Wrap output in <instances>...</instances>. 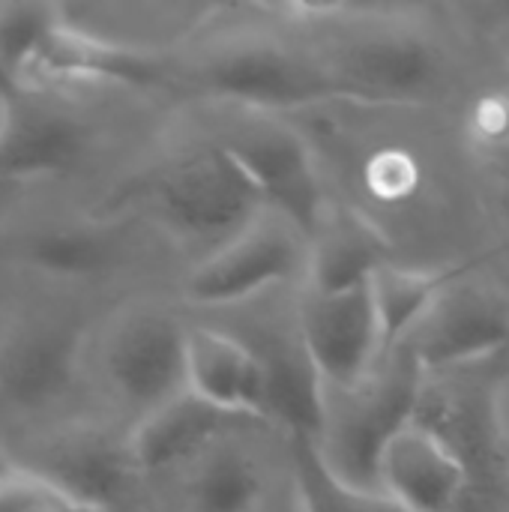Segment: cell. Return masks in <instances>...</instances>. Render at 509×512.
<instances>
[{"label":"cell","mask_w":509,"mask_h":512,"mask_svg":"<svg viewBox=\"0 0 509 512\" xmlns=\"http://www.w3.org/2000/svg\"><path fill=\"white\" fill-rule=\"evenodd\" d=\"M267 12L312 33L306 42L342 105L465 108L489 87H509L465 3H282Z\"/></svg>","instance_id":"1"},{"label":"cell","mask_w":509,"mask_h":512,"mask_svg":"<svg viewBox=\"0 0 509 512\" xmlns=\"http://www.w3.org/2000/svg\"><path fill=\"white\" fill-rule=\"evenodd\" d=\"M423 378L492 366L509 354V285L486 267L456 273L399 345Z\"/></svg>","instance_id":"5"},{"label":"cell","mask_w":509,"mask_h":512,"mask_svg":"<svg viewBox=\"0 0 509 512\" xmlns=\"http://www.w3.org/2000/svg\"><path fill=\"white\" fill-rule=\"evenodd\" d=\"M246 429H258V423L228 417L183 393L135 420L126 435V453L138 477H156L165 471L189 468L210 444Z\"/></svg>","instance_id":"16"},{"label":"cell","mask_w":509,"mask_h":512,"mask_svg":"<svg viewBox=\"0 0 509 512\" xmlns=\"http://www.w3.org/2000/svg\"><path fill=\"white\" fill-rule=\"evenodd\" d=\"M9 189H12V186L0 183V219H3V213H6V207H9Z\"/></svg>","instance_id":"27"},{"label":"cell","mask_w":509,"mask_h":512,"mask_svg":"<svg viewBox=\"0 0 509 512\" xmlns=\"http://www.w3.org/2000/svg\"><path fill=\"white\" fill-rule=\"evenodd\" d=\"M240 435L243 432L219 438L189 468H183L186 512L264 510L270 495V474L264 471V462L252 453V447Z\"/></svg>","instance_id":"18"},{"label":"cell","mask_w":509,"mask_h":512,"mask_svg":"<svg viewBox=\"0 0 509 512\" xmlns=\"http://www.w3.org/2000/svg\"><path fill=\"white\" fill-rule=\"evenodd\" d=\"M9 120H12V96L0 87V141L9 129Z\"/></svg>","instance_id":"26"},{"label":"cell","mask_w":509,"mask_h":512,"mask_svg":"<svg viewBox=\"0 0 509 512\" xmlns=\"http://www.w3.org/2000/svg\"><path fill=\"white\" fill-rule=\"evenodd\" d=\"M306 267L309 237L264 210L237 237L195 261L183 279V300L198 309H231L279 285H303Z\"/></svg>","instance_id":"6"},{"label":"cell","mask_w":509,"mask_h":512,"mask_svg":"<svg viewBox=\"0 0 509 512\" xmlns=\"http://www.w3.org/2000/svg\"><path fill=\"white\" fill-rule=\"evenodd\" d=\"M15 468L78 512H111L138 480L126 438L78 426L39 441Z\"/></svg>","instance_id":"9"},{"label":"cell","mask_w":509,"mask_h":512,"mask_svg":"<svg viewBox=\"0 0 509 512\" xmlns=\"http://www.w3.org/2000/svg\"><path fill=\"white\" fill-rule=\"evenodd\" d=\"M150 216L180 243L201 246L210 255L243 228L264 204L222 144H198L162 162L138 189Z\"/></svg>","instance_id":"3"},{"label":"cell","mask_w":509,"mask_h":512,"mask_svg":"<svg viewBox=\"0 0 509 512\" xmlns=\"http://www.w3.org/2000/svg\"><path fill=\"white\" fill-rule=\"evenodd\" d=\"M219 144L243 168L267 213L291 222L306 237L315 234L333 198L312 144L294 126L264 117L234 126Z\"/></svg>","instance_id":"8"},{"label":"cell","mask_w":509,"mask_h":512,"mask_svg":"<svg viewBox=\"0 0 509 512\" xmlns=\"http://www.w3.org/2000/svg\"><path fill=\"white\" fill-rule=\"evenodd\" d=\"M186 324L153 306L123 309L99 348V372L108 393L135 420L186 393L183 375Z\"/></svg>","instance_id":"7"},{"label":"cell","mask_w":509,"mask_h":512,"mask_svg":"<svg viewBox=\"0 0 509 512\" xmlns=\"http://www.w3.org/2000/svg\"><path fill=\"white\" fill-rule=\"evenodd\" d=\"M183 48L180 72L213 99L249 114L276 117L342 102L306 39L264 30L213 33L207 24Z\"/></svg>","instance_id":"2"},{"label":"cell","mask_w":509,"mask_h":512,"mask_svg":"<svg viewBox=\"0 0 509 512\" xmlns=\"http://www.w3.org/2000/svg\"><path fill=\"white\" fill-rule=\"evenodd\" d=\"M84 333L63 321L24 318L0 333V408L42 417L60 408L81 375Z\"/></svg>","instance_id":"10"},{"label":"cell","mask_w":509,"mask_h":512,"mask_svg":"<svg viewBox=\"0 0 509 512\" xmlns=\"http://www.w3.org/2000/svg\"><path fill=\"white\" fill-rule=\"evenodd\" d=\"M171 66L159 54L126 48L93 33H84L66 18L45 36L24 75L18 78L21 93L42 96L66 84H123V87H153Z\"/></svg>","instance_id":"13"},{"label":"cell","mask_w":509,"mask_h":512,"mask_svg":"<svg viewBox=\"0 0 509 512\" xmlns=\"http://www.w3.org/2000/svg\"><path fill=\"white\" fill-rule=\"evenodd\" d=\"M291 477L300 512H402L384 495L339 480L312 438H291Z\"/></svg>","instance_id":"22"},{"label":"cell","mask_w":509,"mask_h":512,"mask_svg":"<svg viewBox=\"0 0 509 512\" xmlns=\"http://www.w3.org/2000/svg\"><path fill=\"white\" fill-rule=\"evenodd\" d=\"M12 96V120L0 141V183L21 186L72 174L90 153L84 117L45 102V96Z\"/></svg>","instance_id":"14"},{"label":"cell","mask_w":509,"mask_h":512,"mask_svg":"<svg viewBox=\"0 0 509 512\" xmlns=\"http://www.w3.org/2000/svg\"><path fill=\"white\" fill-rule=\"evenodd\" d=\"M60 21V3H0V72L9 84H18L39 45Z\"/></svg>","instance_id":"23"},{"label":"cell","mask_w":509,"mask_h":512,"mask_svg":"<svg viewBox=\"0 0 509 512\" xmlns=\"http://www.w3.org/2000/svg\"><path fill=\"white\" fill-rule=\"evenodd\" d=\"M264 369V426L288 432V438L318 441L324 426V384L315 375L297 330L291 339L270 342L267 348L252 345Z\"/></svg>","instance_id":"19"},{"label":"cell","mask_w":509,"mask_h":512,"mask_svg":"<svg viewBox=\"0 0 509 512\" xmlns=\"http://www.w3.org/2000/svg\"><path fill=\"white\" fill-rule=\"evenodd\" d=\"M393 249L384 234L342 201H330L315 234L309 237V267L303 291L339 294L363 288L372 276L393 264Z\"/></svg>","instance_id":"17"},{"label":"cell","mask_w":509,"mask_h":512,"mask_svg":"<svg viewBox=\"0 0 509 512\" xmlns=\"http://www.w3.org/2000/svg\"><path fill=\"white\" fill-rule=\"evenodd\" d=\"M423 387L426 378L411 354L396 348L354 390H324V426L315 444L330 471L363 492H378V456L384 444L414 420Z\"/></svg>","instance_id":"4"},{"label":"cell","mask_w":509,"mask_h":512,"mask_svg":"<svg viewBox=\"0 0 509 512\" xmlns=\"http://www.w3.org/2000/svg\"><path fill=\"white\" fill-rule=\"evenodd\" d=\"M486 168V186H489V207L495 219V237H498V255H495V276L509 285V144L495 147L489 153H480Z\"/></svg>","instance_id":"24"},{"label":"cell","mask_w":509,"mask_h":512,"mask_svg":"<svg viewBox=\"0 0 509 512\" xmlns=\"http://www.w3.org/2000/svg\"><path fill=\"white\" fill-rule=\"evenodd\" d=\"M123 234L114 222L78 219L30 231L21 258L30 270L51 279H96L117 267Z\"/></svg>","instance_id":"20"},{"label":"cell","mask_w":509,"mask_h":512,"mask_svg":"<svg viewBox=\"0 0 509 512\" xmlns=\"http://www.w3.org/2000/svg\"><path fill=\"white\" fill-rule=\"evenodd\" d=\"M462 270H423V267H405V264H384L372 282V306L378 318L381 333V351L384 357L396 351L405 336L417 327V321L426 315L438 291Z\"/></svg>","instance_id":"21"},{"label":"cell","mask_w":509,"mask_h":512,"mask_svg":"<svg viewBox=\"0 0 509 512\" xmlns=\"http://www.w3.org/2000/svg\"><path fill=\"white\" fill-rule=\"evenodd\" d=\"M183 375L198 402L264 426V369L252 342L216 327H186Z\"/></svg>","instance_id":"15"},{"label":"cell","mask_w":509,"mask_h":512,"mask_svg":"<svg viewBox=\"0 0 509 512\" xmlns=\"http://www.w3.org/2000/svg\"><path fill=\"white\" fill-rule=\"evenodd\" d=\"M489 423L501 471L509 468V354L489 369Z\"/></svg>","instance_id":"25"},{"label":"cell","mask_w":509,"mask_h":512,"mask_svg":"<svg viewBox=\"0 0 509 512\" xmlns=\"http://www.w3.org/2000/svg\"><path fill=\"white\" fill-rule=\"evenodd\" d=\"M294 330L327 393L354 390L384 360L369 285L339 294L303 291Z\"/></svg>","instance_id":"11"},{"label":"cell","mask_w":509,"mask_h":512,"mask_svg":"<svg viewBox=\"0 0 509 512\" xmlns=\"http://www.w3.org/2000/svg\"><path fill=\"white\" fill-rule=\"evenodd\" d=\"M375 489L402 512H462L474 480L462 453L414 417L384 444Z\"/></svg>","instance_id":"12"}]
</instances>
